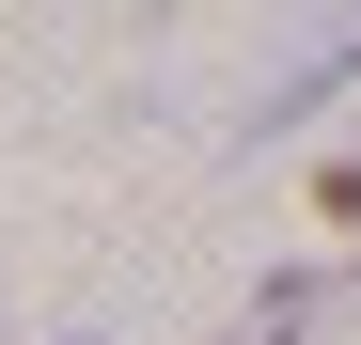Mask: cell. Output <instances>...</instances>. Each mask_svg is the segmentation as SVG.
I'll use <instances>...</instances> for the list:
<instances>
[{
    "mask_svg": "<svg viewBox=\"0 0 361 345\" xmlns=\"http://www.w3.org/2000/svg\"><path fill=\"white\" fill-rule=\"evenodd\" d=\"M314 220H361V142H345V157L314 172Z\"/></svg>",
    "mask_w": 361,
    "mask_h": 345,
    "instance_id": "3957f363",
    "label": "cell"
},
{
    "mask_svg": "<svg viewBox=\"0 0 361 345\" xmlns=\"http://www.w3.org/2000/svg\"><path fill=\"white\" fill-rule=\"evenodd\" d=\"M345 79H361V16H345V32H330V47H298V63H283V79H267V110H235V126H252V142H267V126H298V110H330V94H345Z\"/></svg>",
    "mask_w": 361,
    "mask_h": 345,
    "instance_id": "6da1fadb",
    "label": "cell"
},
{
    "mask_svg": "<svg viewBox=\"0 0 361 345\" xmlns=\"http://www.w3.org/2000/svg\"><path fill=\"white\" fill-rule=\"evenodd\" d=\"M298 330H314V267H283V282H267V299H252V314H235L220 345H298Z\"/></svg>",
    "mask_w": 361,
    "mask_h": 345,
    "instance_id": "7a4b0ae2",
    "label": "cell"
}]
</instances>
